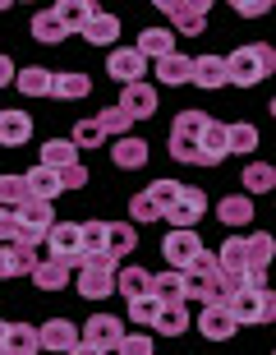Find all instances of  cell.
I'll return each mask as SVG.
<instances>
[{
	"mask_svg": "<svg viewBox=\"0 0 276 355\" xmlns=\"http://www.w3.org/2000/svg\"><path fill=\"white\" fill-rule=\"evenodd\" d=\"M180 286H184V300H198V304H226V282H221V268H217V254H198L194 263L180 272Z\"/></svg>",
	"mask_w": 276,
	"mask_h": 355,
	"instance_id": "1",
	"label": "cell"
},
{
	"mask_svg": "<svg viewBox=\"0 0 276 355\" xmlns=\"http://www.w3.org/2000/svg\"><path fill=\"white\" fill-rule=\"evenodd\" d=\"M272 69H276V51L267 42H249V46H235V51L226 55V83H235V88L263 83Z\"/></svg>",
	"mask_w": 276,
	"mask_h": 355,
	"instance_id": "2",
	"label": "cell"
},
{
	"mask_svg": "<svg viewBox=\"0 0 276 355\" xmlns=\"http://www.w3.org/2000/svg\"><path fill=\"white\" fill-rule=\"evenodd\" d=\"M74 286H79L83 300H106L111 291H116V259H106V254H92L74 268Z\"/></svg>",
	"mask_w": 276,
	"mask_h": 355,
	"instance_id": "3",
	"label": "cell"
},
{
	"mask_svg": "<svg viewBox=\"0 0 276 355\" xmlns=\"http://www.w3.org/2000/svg\"><path fill=\"white\" fill-rule=\"evenodd\" d=\"M14 226H19V245H24V250H42L46 231L55 226L51 203H42V198H28V203H19V208H14Z\"/></svg>",
	"mask_w": 276,
	"mask_h": 355,
	"instance_id": "4",
	"label": "cell"
},
{
	"mask_svg": "<svg viewBox=\"0 0 276 355\" xmlns=\"http://www.w3.org/2000/svg\"><path fill=\"white\" fill-rule=\"evenodd\" d=\"M226 309H230L235 323H272V318H276V300H272V291H267V286L235 291V295L226 300Z\"/></svg>",
	"mask_w": 276,
	"mask_h": 355,
	"instance_id": "5",
	"label": "cell"
},
{
	"mask_svg": "<svg viewBox=\"0 0 276 355\" xmlns=\"http://www.w3.org/2000/svg\"><path fill=\"white\" fill-rule=\"evenodd\" d=\"M42 254L79 268V259H83V226L79 222H55L51 231H46V240H42Z\"/></svg>",
	"mask_w": 276,
	"mask_h": 355,
	"instance_id": "6",
	"label": "cell"
},
{
	"mask_svg": "<svg viewBox=\"0 0 276 355\" xmlns=\"http://www.w3.org/2000/svg\"><path fill=\"white\" fill-rule=\"evenodd\" d=\"M157 10L171 14V28H175V33H184V37H198V33L208 28L212 5H208V0H161Z\"/></svg>",
	"mask_w": 276,
	"mask_h": 355,
	"instance_id": "7",
	"label": "cell"
},
{
	"mask_svg": "<svg viewBox=\"0 0 276 355\" xmlns=\"http://www.w3.org/2000/svg\"><path fill=\"white\" fill-rule=\"evenodd\" d=\"M203 212H208V194L194 189V184H180V194H175V203L166 208V217H171L175 231H194V222Z\"/></svg>",
	"mask_w": 276,
	"mask_h": 355,
	"instance_id": "8",
	"label": "cell"
},
{
	"mask_svg": "<svg viewBox=\"0 0 276 355\" xmlns=\"http://www.w3.org/2000/svg\"><path fill=\"white\" fill-rule=\"evenodd\" d=\"M161 254H166L171 272H184V268L203 254V236H194V231H171V236L161 240Z\"/></svg>",
	"mask_w": 276,
	"mask_h": 355,
	"instance_id": "9",
	"label": "cell"
},
{
	"mask_svg": "<svg viewBox=\"0 0 276 355\" xmlns=\"http://www.w3.org/2000/svg\"><path fill=\"white\" fill-rule=\"evenodd\" d=\"M106 74H111L116 83H125V88H129V83H143L147 60L134 51V46H116V51L106 55Z\"/></svg>",
	"mask_w": 276,
	"mask_h": 355,
	"instance_id": "10",
	"label": "cell"
},
{
	"mask_svg": "<svg viewBox=\"0 0 276 355\" xmlns=\"http://www.w3.org/2000/svg\"><path fill=\"white\" fill-rule=\"evenodd\" d=\"M79 337H83V342H92V346H102V351L111 355L120 346V337H125V323H120L116 314H92L88 328H83Z\"/></svg>",
	"mask_w": 276,
	"mask_h": 355,
	"instance_id": "11",
	"label": "cell"
},
{
	"mask_svg": "<svg viewBox=\"0 0 276 355\" xmlns=\"http://www.w3.org/2000/svg\"><path fill=\"white\" fill-rule=\"evenodd\" d=\"M198 332L208 337V342H230L239 332V323L230 318L226 304H203V314H198Z\"/></svg>",
	"mask_w": 276,
	"mask_h": 355,
	"instance_id": "12",
	"label": "cell"
},
{
	"mask_svg": "<svg viewBox=\"0 0 276 355\" xmlns=\"http://www.w3.org/2000/svg\"><path fill=\"white\" fill-rule=\"evenodd\" d=\"M79 37L92 42V46H116V42H120V19H116V14H106L102 5H97V10L88 14V24L79 28Z\"/></svg>",
	"mask_w": 276,
	"mask_h": 355,
	"instance_id": "13",
	"label": "cell"
},
{
	"mask_svg": "<svg viewBox=\"0 0 276 355\" xmlns=\"http://www.w3.org/2000/svg\"><path fill=\"white\" fill-rule=\"evenodd\" d=\"M120 111H125L129 120L157 116V88H147V83H129V88H120Z\"/></svg>",
	"mask_w": 276,
	"mask_h": 355,
	"instance_id": "14",
	"label": "cell"
},
{
	"mask_svg": "<svg viewBox=\"0 0 276 355\" xmlns=\"http://www.w3.org/2000/svg\"><path fill=\"white\" fill-rule=\"evenodd\" d=\"M28 277H33V286H37V291H65L69 282H74V263H60V259H37Z\"/></svg>",
	"mask_w": 276,
	"mask_h": 355,
	"instance_id": "15",
	"label": "cell"
},
{
	"mask_svg": "<svg viewBox=\"0 0 276 355\" xmlns=\"http://www.w3.org/2000/svg\"><path fill=\"white\" fill-rule=\"evenodd\" d=\"M37 342H42V351H74V346H79V328H74V323H69V318H51V323H42L37 328Z\"/></svg>",
	"mask_w": 276,
	"mask_h": 355,
	"instance_id": "16",
	"label": "cell"
},
{
	"mask_svg": "<svg viewBox=\"0 0 276 355\" xmlns=\"http://www.w3.org/2000/svg\"><path fill=\"white\" fill-rule=\"evenodd\" d=\"M189 74H194V55L171 51L157 60V83L161 88H189Z\"/></svg>",
	"mask_w": 276,
	"mask_h": 355,
	"instance_id": "17",
	"label": "cell"
},
{
	"mask_svg": "<svg viewBox=\"0 0 276 355\" xmlns=\"http://www.w3.org/2000/svg\"><path fill=\"white\" fill-rule=\"evenodd\" d=\"M198 157H203V166H217V162H226L230 153H226V125L221 120H212L203 125V134H198Z\"/></svg>",
	"mask_w": 276,
	"mask_h": 355,
	"instance_id": "18",
	"label": "cell"
},
{
	"mask_svg": "<svg viewBox=\"0 0 276 355\" xmlns=\"http://www.w3.org/2000/svg\"><path fill=\"white\" fill-rule=\"evenodd\" d=\"M194 88H226V55H194V74H189Z\"/></svg>",
	"mask_w": 276,
	"mask_h": 355,
	"instance_id": "19",
	"label": "cell"
},
{
	"mask_svg": "<svg viewBox=\"0 0 276 355\" xmlns=\"http://www.w3.org/2000/svg\"><path fill=\"white\" fill-rule=\"evenodd\" d=\"M134 51L143 55V60H161V55L175 51V33L171 28H143L138 42H134Z\"/></svg>",
	"mask_w": 276,
	"mask_h": 355,
	"instance_id": "20",
	"label": "cell"
},
{
	"mask_svg": "<svg viewBox=\"0 0 276 355\" xmlns=\"http://www.w3.org/2000/svg\"><path fill=\"white\" fill-rule=\"evenodd\" d=\"M33 139V116L28 111H0V148H19Z\"/></svg>",
	"mask_w": 276,
	"mask_h": 355,
	"instance_id": "21",
	"label": "cell"
},
{
	"mask_svg": "<svg viewBox=\"0 0 276 355\" xmlns=\"http://www.w3.org/2000/svg\"><path fill=\"white\" fill-rule=\"evenodd\" d=\"M46 259L42 250H24V245H0V277H24L33 272V263Z\"/></svg>",
	"mask_w": 276,
	"mask_h": 355,
	"instance_id": "22",
	"label": "cell"
},
{
	"mask_svg": "<svg viewBox=\"0 0 276 355\" xmlns=\"http://www.w3.org/2000/svg\"><path fill=\"white\" fill-rule=\"evenodd\" d=\"M244 259H249V272L263 277L267 263L276 259V240L267 236V231H253V236H244Z\"/></svg>",
	"mask_w": 276,
	"mask_h": 355,
	"instance_id": "23",
	"label": "cell"
},
{
	"mask_svg": "<svg viewBox=\"0 0 276 355\" xmlns=\"http://www.w3.org/2000/svg\"><path fill=\"white\" fill-rule=\"evenodd\" d=\"M138 250V236H134L129 222H106V259H129V254Z\"/></svg>",
	"mask_w": 276,
	"mask_h": 355,
	"instance_id": "24",
	"label": "cell"
},
{
	"mask_svg": "<svg viewBox=\"0 0 276 355\" xmlns=\"http://www.w3.org/2000/svg\"><path fill=\"white\" fill-rule=\"evenodd\" d=\"M116 291L125 295V300H143L147 291H152V272L147 268H116Z\"/></svg>",
	"mask_w": 276,
	"mask_h": 355,
	"instance_id": "25",
	"label": "cell"
},
{
	"mask_svg": "<svg viewBox=\"0 0 276 355\" xmlns=\"http://www.w3.org/2000/svg\"><path fill=\"white\" fill-rule=\"evenodd\" d=\"M42 166H51L55 175L69 171V166H79V148L69 144V139H46L42 144Z\"/></svg>",
	"mask_w": 276,
	"mask_h": 355,
	"instance_id": "26",
	"label": "cell"
},
{
	"mask_svg": "<svg viewBox=\"0 0 276 355\" xmlns=\"http://www.w3.org/2000/svg\"><path fill=\"white\" fill-rule=\"evenodd\" d=\"M111 157H116V166H125V171H138V166H147V144L138 134H125V139H116Z\"/></svg>",
	"mask_w": 276,
	"mask_h": 355,
	"instance_id": "27",
	"label": "cell"
},
{
	"mask_svg": "<svg viewBox=\"0 0 276 355\" xmlns=\"http://www.w3.org/2000/svg\"><path fill=\"white\" fill-rule=\"evenodd\" d=\"M24 184H28V194L33 198H42V203H51V198H60V175L51 171V166H33V171L24 175Z\"/></svg>",
	"mask_w": 276,
	"mask_h": 355,
	"instance_id": "28",
	"label": "cell"
},
{
	"mask_svg": "<svg viewBox=\"0 0 276 355\" xmlns=\"http://www.w3.org/2000/svg\"><path fill=\"white\" fill-rule=\"evenodd\" d=\"M92 92V79L88 74H79V69H69V74H51V97H60V102H79V97H88Z\"/></svg>",
	"mask_w": 276,
	"mask_h": 355,
	"instance_id": "29",
	"label": "cell"
},
{
	"mask_svg": "<svg viewBox=\"0 0 276 355\" xmlns=\"http://www.w3.org/2000/svg\"><path fill=\"white\" fill-rule=\"evenodd\" d=\"M33 37H37L42 46H60V42L69 37V28L55 19V10H37L33 14Z\"/></svg>",
	"mask_w": 276,
	"mask_h": 355,
	"instance_id": "30",
	"label": "cell"
},
{
	"mask_svg": "<svg viewBox=\"0 0 276 355\" xmlns=\"http://www.w3.org/2000/svg\"><path fill=\"white\" fill-rule=\"evenodd\" d=\"M42 342H37V328L33 323H10L5 332V355H37Z\"/></svg>",
	"mask_w": 276,
	"mask_h": 355,
	"instance_id": "31",
	"label": "cell"
},
{
	"mask_svg": "<svg viewBox=\"0 0 276 355\" xmlns=\"http://www.w3.org/2000/svg\"><path fill=\"white\" fill-rule=\"evenodd\" d=\"M14 83H19L24 97H51V69H42V65H24L14 74Z\"/></svg>",
	"mask_w": 276,
	"mask_h": 355,
	"instance_id": "32",
	"label": "cell"
},
{
	"mask_svg": "<svg viewBox=\"0 0 276 355\" xmlns=\"http://www.w3.org/2000/svg\"><path fill=\"white\" fill-rule=\"evenodd\" d=\"M217 217H221L226 226H249L253 222V198L249 194H230L217 203Z\"/></svg>",
	"mask_w": 276,
	"mask_h": 355,
	"instance_id": "33",
	"label": "cell"
},
{
	"mask_svg": "<svg viewBox=\"0 0 276 355\" xmlns=\"http://www.w3.org/2000/svg\"><path fill=\"white\" fill-rule=\"evenodd\" d=\"M152 328H157L161 337H180V332H189V309H184V304H161L157 318H152Z\"/></svg>",
	"mask_w": 276,
	"mask_h": 355,
	"instance_id": "34",
	"label": "cell"
},
{
	"mask_svg": "<svg viewBox=\"0 0 276 355\" xmlns=\"http://www.w3.org/2000/svg\"><path fill=\"white\" fill-rule=\"evenodd\" d=\"M51 10H55V19L69 28V37H74V33L88 24V14L97 10V5H92V0H60V5H51Z\"/></svg>",
	"mask_w": 276,
	"mask_h": 355,
	"instance_id": "35",
	"label": "cell"
},
{
	"mask_svg": "<svg viewBox=\"0 0 276 355\" xmlns=\"http://www.w3.org/2000/svg\"><path fill=\"white\" fill-rule=\"evenodd\" d=\"M157 304H184V286L180 272H152V291H147Z\"/></svg>",
	"mask_w": 276,
	"mask_h": 355,
	"instance_id": "36",
	"label": "cell"
},
{
	"mask_svg": "<svg viewBox=\"0 0 276 355\" xmlns=\"http://www.w3.org/2000/svg\"><path fill=\"white\" fill-rule=\"evenodd\" d=\"M253 148H258V130H253L249 120H239V125H226V153H239V157H249Z\"/></svg>",
	"mask_w": 276,
	"mask_h": 355,
	"instance_id": "37",
	"label": "cell"
},
{
	"mask_svg": "<svg viewBox=\"0 0 276 355\" xmlns=\"http://www.w3.org/2000/svg\"><path fill=\"white\" fill-rule=\"evenodd\" d=\"M276 184V171L267 162H244V194H267Z\"/></svg>",
	"mask_w": 276,
	"mask_h": 355,
	"instance_id": "38",
	"label": "cell"
},
{
	"mask_svg": "<svg viewBox=\"0 0 276 355\" xmlns=\"http://www.w3.org/2000/svg\"><path fill=\"white\" fill-rule=\"evenodd\" d=\"M28 184H24V175H0V208L5 212H14L19 203H28Z\"/></svg>",
	"mask_w": 276,
	"mask_h": 355,
	"instance_id": "39",
	"label": "cell"
},
{
	"mask_svg": "<svg viewBox=\"0 0 276 355\" xmlns=\"http://www.w3.org/2000/svg\"><path fill=\"white\" fill-rule=\"evenodd\" d=\"M97 125H102L106 139H125V134H134V120L120 111V106H106L102 116H97Z\"/></svg>",
	"mask_w": 276,
	"mask_h": 355,
	"instance_id": "40",
	"label": "cell"
},
{
	"mask_svg": "<svg viewBox=\"0 0 276 355\" xmlns=\"http://www.w3.org/2000/svg\"><path fill=\"white\" fill-rule=\"evenodd\" d=\"M69 144H74V148H102L106 134H102V125H97V116H92V120H79V125H74V134H69Z\"/></svg>",
	"mask_w": 276,
	"mask_h": 355,
	"instance_id": "41",
	"label": "cell"
},
{
	"mask_svg": "<svg viewBox=\"0 0 276 355\" xmlns=\"http://www.w3.org/2000/svg\"><path fill=\"white\" fill-rule=\"evenodd\" d=\"M147 222H161V208L147 194H134L129 198V226H147Z\"/></svg>",
	"mask_w": 276,
	"mask_h": 355,
	"instance_id": "42",
	"label": "cell"
},
{
	"mask_svg": "<svg viewBox=\"0 0 276 355\" xmlns=\"http://www.w3.org/2000/svg\"><path fill=\"white\" fill-rule=\"evenodd\" d=\"M83 226V259L92 254H106V222H79ZM79 259V263H83Z\"/></svg>",
	"mask_w": 276,
	"mask_h": 355,
	"instance_id": "43",
	"label": "cell"
},
{
	"mask_svg": "<svg viewBox=\"0 0 276 355\" xmlns=\"http://www.w3.org/2000/svg\"><path fill=\"white\" fill-rule=\"evenodd\" d=\"M171 157L184 162V166H203V157H198V139H184V134H171Z\"/></svg>",
	"mask_w": 276,
	"mask_h": 355,
	"instance_id": "44",
	"label": "cell"
},
{
	"mask_svg": "<svg viewBox=\"0 0 276 355\" xmlns=\"http://www.w3.org/2000/svg\"><path fill=\"white\" fill-rule=\"evenodd\" d=\"M143 194L152 198V203L161 208V217H166V208H171V203H175V194H180V180H152V184L143 189Z\"/></svg>",
	"mask_w": 276,
	"mask_h": 355,
	"instance_id": "45",
	"label": "cell"
},
{
	"mask_svg": "<svg viewBox=\"0 0 276 355\" xmlns=\"http://www.w3.org/2000/svg\"><path fill=\"white\" fill-rule=\"evenodd\" d=\"M203 125H208V116H203V111H180V116H175V125H171V134L198 139V134H203Z\"/></svg>",
	"mask_w": 276,
	"mask_h": 355,
	"instance_id": "46",
	"label": "cell"
},
{
	"mask_svg": "<svg viewBox=\"0 0 276 355\" xmlns=\"http://www.w3.org/2000/svg\"><path fill=\"white\" fill-rule=\"evenodd\" d=\"M116 351H120V355H152V351H157V346H152V337H143V332H134V337H129V332H125V337H120V346H116Z\"/></svg>",
	"mask_w": 276,
	"mask_h": 355,
	"instance_id": "47",
	"label": "cell"
},
{
	"mask_svg": "<svg viewBox=\"0 0 276 355\" xmlns=\"http://www.w3.org/2000/svg\"><path fill=\"white\" fill-rule=\"evenodd\" d=\"M157 309H161V304L152 300V295H143V300H129V318H134V323H143V328H152Z\"/></svg>",
	"mask_w": 276,
	"mask_h": 355,
	"instance_id": "48",
	"label": "cell"
},
{
	"mask_svg": "<svg viewBox=\"0 0 276 355\" xmlns=\"http://www.w3.org/2000/svg\"><path fill=\"white\" fill-rule=\"evenodd\" d=\"M83 184H88V166H69V171H60V189H83Z\"/></svg>",
	"mask_w": 276,
	"mask_h": 355,
	"instance_id": "49",
	"label": "cell"
},
{
	"mask_svg": "<svg viewBox=\"0 0 276 355\" xmlns=\"http://www.w3.org/2000/svg\"><path fill=\"white\" fill-rule=\"evenodd\" d=\"M0 245H19V226H14V212L0 208Z\"/></svg>",
	"mask_w": 276,
	"mask_h": 355,
	"instance_id": "50",
	"label": "cell"
},
{
	"mask_svg": "<svg viewBox=\"0 0 276 355\" xmlns=\"http://www.w3.org/2000/svg\"><path fill=\"white\" fill-rule=\"evenodd\" d=\"M272 5L267 0H235V14H244V19H258V14H267Z\"/></svg>",
	"mask_w": 276,
	"mask_h": 355,
	"instance_id": "51",
	"label": "cell"
},
{
	"mask_svg": "<svg viewBox=\"0 0 276 355\" xmlns=\"http://www.w3.org/2000/svg\"><path fill=\"white\" fill-rule=\"evenodd\" d=\"M14 74H19V69H14V60H10L5 51H0V88H10V83H14Z\"/></svg>",
	"mask_w": 276,
	"mask_h": 355,
	"instance_id": "52",
	"label": "cell"
},
{
	"mask_svg": "<svg viewBox=\"0 0 276 355\" xmlns=\"http://www.w3.org/2000/svg\"><path fill=\"white\" fill-rule=\"evenodd\" d=\"M69 355H106V351H102V346H92V342H83V337H79V346H74Z\"/></svg>",
	"mask_w": 276,
	"mask_h": 355,
	"instance_id": "53",
	"label": "cell"
},
{
	"mask_svg": "<svg viewBox=\"0 0 276 355\" xmlns=\"http://www.w3.org/2000/svg\"><path fill=\"white\" fill-rule=\"evenodd\" d=\"M5 332H10V323H5V318H0V355H5Z\"/></svg>",
	"mask_w": 276,
	"mask_h": 355,
	"instance_id": "54",
	"label": "cell"
},
{
	"mask_svg": "<svg viewBox=\"0 0 276 355\" xmlns=\"http://www.w3.org/2000/svg\"><path fill=\"white\" fill-rule=\"evenodd\" d=\"M0 10H10V0H0Z\"/></svg>",
	"mask_w": 276,
	"mask_h": 355,
	"instance_id": "55",
	"label": "cell"
}]
</instances>
